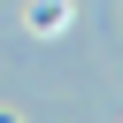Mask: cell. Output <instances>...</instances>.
Wrapping results in <instances>:
<instances>
[{"instance_id":"1","label":"cell","mask_w":123,"mask_h":123,"mask_svg":"<svg viewBox=\"0 0 123 123\" xmlns=\"http://www.w3.org/2000/svg\"><path fill=\"white\" fill-rule=\"evenodd\" d=\"M62 23H69V8H62V0H38V8H31V31H46V38H54Z\"/></svg>"}]
</instances>
